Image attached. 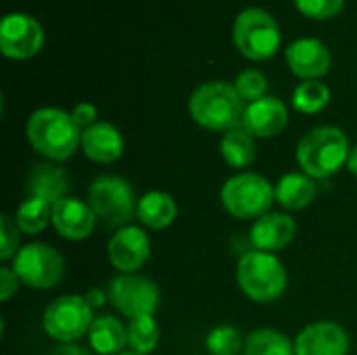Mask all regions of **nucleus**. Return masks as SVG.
Instances as JSON below:
<instances>
[{
	"mask_svg": "<svg viewBox=\"0 0 357 355\" xmlns=\"http://www.w3.org/2000/svg\"><path fill=\"white\" fill-rule=\"evenodd\" d=\"M25 134L31 149L54 163L71 159L82 146V130L71 113L56 107L33 111L27 119Z\"/></svg>",
	"mask_w": 357,
	"mask_h": 355,
	"instance_id": "f257e3e1",
	"label": "nucleus"
},
{
	"mask_svg": "<svg viewBox=\"0 0 357 355\" xmlns=\"http://www.w3.org/2000/svg\"><path fill=\"white\" fill-rule=\"evenodd\" d=\"M349 140L341 128L320 126L310 130L297 144V163L310 178H331L349 159Z\"/></svg>",
	"mask_w": 357,
	"mask_h": 355,
	"instance_id": "f03ea898",
	"label": "nucleus"
},
{
	"mask_svg": "<svg viewBox=\"0 0 357 355\" xmlns=\"http://www.w3.org/2000/svg\"><path fill=\"white\" fill-rule=\"evenodd\" d=\"M192 119L213 132H230L243 126L245 105L236 88L226 82L201 84L188 103Z\"/></svg>",
	"mask_w": 357,
	"mask_h": 355,
	"instance_id": "7ed1b4c3",
	"label": "nucleus"
},
{
	"mask_svg": "<svg viewBox=\"0 0 357 355\" xmlns=\"http://www.w3.org/2000/svg\"><path fill=\"white\" fill-rule=\"evenodd\" d=\"M236 280L241 291L257 303H272L287 291V268L274 255L266 251H249L238 259Z\"/></svg>",
	"mask_w": 357,
	"mask_h": 355,
	"instance_id": "20e7f679",
	"label": "nucleus"
},
{
	"mask_svg": "<svg viewBox=\"0 0 357 355\" xmlns=\"http://www.w3.org/2000/svg\"><path fill=\"white\" fill-rule=\"evenodd\" d=\"M276 201L274 184L253 172L234 174L222 186L224 209L238 220H259Z\"/></svg>",
	"mask_w": 357,
	"mask_h": 355,
	"instance_id": "39448f33",
	"label": "nucleus"
},
{
	"mask_svg": "<svg viewBox=\"0 0 357 355\" xmlns=\"http://www.w3.org/2000/svg\"><path fill=\"white\" fill-rule=\"evenodd\" d=\"M88 203L96 218L115 226L117 230L130 226V222L138 216V199L128 180L121 176H100L92 182L88 190Z\"/></svg>",
	"mask_w": 357,
	"mask_h": 355,
	"instance_id": "423d86ee",
	"label": "nucleus"
},
{
	"mask_svg": "<svg viewBox=\"0 0 357 355\" xmlns=\"http://www.w3.org/2000/svg\"><path fill=\"white\" fill-rule=\"evenodd\" d=\"M94 310L82 295H63L54 299L42 316L46 335L63 345H71L90 333Z\"/></svg>",
	"mask_w": 357,
	"mask_h": 355,
	"instance_id": "0eeeda50",
	"label": "nucleus"
},
{
	"mask_svg": "<svg viewBox=\"0 0 357 355\" xmlns=\"http://www.w3.org/2000/svg\"><path fill=\"white\" fill-rule=\"evenodd\" d=\"M13 272L23 285L38 291H48L59 287L65 278V259L50 245L27 243L15 255Z\"/></svg>",
	"mask_w": 357,
	"mask_h": 355,
	"instance_id": "6e6552de",
	"label": "nucleus"
},
{
	"mask_svg": "<svg viewBox=\"0 0 357 355\" xmlns=\"http://www.w3.org/2000/svg\"><path fill=\"white\" fill-rule=\"evenodd\" d=\"M234 44L253 61L270 59L280 46V29L270 13L264 8H247L234 21Z\"/></svg>",
	"mask_w": 357,
	"mask_h": 355,
	"instance_id": "1a4fd4ad",
	"label": "nucleus"
},
{
	"mask_svg": "<svg viewBox=\"0 0 357 355\" xmlns=\"http://www.w3.org/2000/svg\"><path fill=\"white\" fill-rule=\"evenodd\" d=\"M109 303L126 318L134 320L140 316H153L159 308L157 285L140 274H119L107 287Z\"/></svg>",
	"mask_w": 357,
	"mask_h": 355,
	"instance_id": "9d476101",
	"label": "nucleus"
},
{
	"mask_svg": "<svg viewBox=\"0 0 357 355\" xmlns=\"http://www.w3.org/2000/svg\"><path fill=\"white\" fill-rule=\"evenodd\" d=\"M44 44L40 23L23 13L6 15L0 23V48L10 59H29Z\"/></svg>",
	"mask_w": 357,
	"mask_h": 355,
	"instance_id": "9b49d317",
	"label": "nucleus"
},
{
	"mask_svg": "<svg viewBox=\"0 0 357 355\" xmlns=\"http://www.w3.org/2000/svg\"><path fill=\"white\" fill-rule=\"evenodd\" d=\"M151 257V241L138 226L119 228L109 241V262L119 274H136Z\"/></svg>",
	"mask_w": 357,
	"mask_h": 355,
	"instance_id": "f8f14e48",
	"label": "nucleus"
},
{
	"mask_svg": "<svg viewBox=\"0 0 357 355\" xmlns=\"http://www.w3.org/2000/svg\"><path fill=\"white\" fill-rule=\"evenodd\" d=\"M349 335L337 322L307 324L295 339V355H347Z\"/></svg>",
	"mask_w": 357,
	"mask_h": 355,
	"instance_id": "ddd939ff",
	"label": "nucleus"
},
{
	"mask_svg": "<svg viewBox=\"0 0 357 355\" xmlns=\"http://www.w3.org/2000/svg\"><path fill=\"white\" fill-rule=\"evenodd\" d=\"M52 226L67 241H86L96 228V213L90 203L67 197L52 205Z\"/></svg>",
	"mask_w": 357,
	"mask_h": 355,
	"instance_id": "4468645a",
	"label": "nucleus"
},
{
	"mask_svg": "<svg viewBox=\"0 0 357 355\" xmlns=\"http://www.w3.org/2000/svg\"><path fill=\"white\" fill-rule=\"evenodd\" d=\"M289 123V111L282 100L274 96H264L245 107L243 128L253 138H272L280 134Z\"/></svg>",
	"mask_w": 357,
	"mask_h": 355,
	"instance_id": "2eb2a0df",
	"label": "nucleus"
},
{
	"mask_svg": "<svg viewBox=\"0 0 357 355\" xmlns=\"http://www.w3.org/2000/svg\"><path fill=\"white\" fill-rule=\"evenodd\" d=\"M297 234V224L289 213L270 211L253 222L249 230V241L257 251L276 253L291 245Z\"/></svg>",
	"mask_w": 357,
	"mask_h": 355,
	"instance_id": "dca6fc26",
	"label": "nucleus"
},
{
	"mask_svg": "<svg viewBox=\"0 0 357 355\" xmlns=\"http://www.w3.org/2000/svg\"><path fill=\"white\" fill-rule=\"evenodd\" d=\"M287 61L299 77L318 80L328 73L331 69V52L328 48L316 38H301L289 44Z\"/></svg>",
	"mask_w": 357,
	"mask_h": 355,
	"instance_id": "f3484780",
	"label": "nucleus"
},
{
	"mask_svg": "<svg viewBox=\"0 0 357 355\" xmlns=\"http://www.w3.org/2000/svg\"><path fill=\"white\" fill-rule=\"evenodd\" d=\"M82 149L94 163H115L123 155V136L113 123L98 121L82 132Z\"/></svg>",
	"mask_w": 357,
	"mask_h": 355,
	"instance_id": "a211bd4d",
	"label": "nucleus"
},
{
	"mask_svg": "<svg viewBox=\"0 0 357 355\" xmlns=\"http://www.w3.org/2000/svg\"><path fill=\"white\" fill-rule=\"evenodd\" d=\"M69 184H71L69 174L54 161H46L31 169V174L27 178V192H29V197H38V199H44L50 205H54V203L67 199Z\"/></svg>",
	"mask_w": 357,
	"mask_h": 355,
	"instance_id": "6ab92c4d",
	"label": "nucleus"
},
{
	"mask_svg": "<svg viewBox=\"0 0 357 355\" xmlns=\"http://www.w3.org/2000/svg\"><path fill=\"white\" fill-rule=\"evenodd\" d=\"M276 201L291 211H299L305 209L314 203L316 195H318V186L314 182V178H310L307 174H284L278 182H276Z\"/></svg>",
	"mask_w": 357,
	"mask_h": 355,
	"instance_id": "aec40b11",
	"label": "nucleus"
},
{
	"mask_svg": "<svg viewBox=\"0 0 357 355\" xmlns=\"http://www.w3.org/2000/svg\"><path fill=\"white\" fill-rule=\"evenodd\" d=\"M178 216L176 199L163 190H151L138 201V220L151 230H163L174 224Z\"/></svg>",
	"mask_w": 357,
	"mask_h": 355,
	"instance_id": "412c9836",
	"label": "nucleus"
},
{
	"mask_svg": "<svg viewBox=\"0 0 357 355\" xmlns=\"http://www.w3.org/2000/svg\"><path fill=\"white\" fill-rule=\"evenodd\" d=\"M90 347L100 355H119L128 345V326L115 316L94 318L88 333Z\"/></svg>",
	"mask_w": 357,
	"mask_h": 355,
	"instance_id": "4be33fe9",
	"label": "nucleus"
},
{
	"mask_svg": "<svg viewBox=\"0 0 357 355\" xmlns=\"http://www.w3.org/2000/svg\"><path fill=\"white\" fill-rule=\"evenodd\" d=\"M220 151H222V157L224 161L234 167V169H245L249 167L253 161H255V142H253V136L241 126V128H234L230 132H226V136L222 138L220 142Z\"/></svg>",
	"mask_w": 357,
	"mask_h": 355,
	"instance_id": "5701e85b",
	"label": "nucleus"
},
{
	"mask_svg": "<svg viewBox=\"0 0 357 355\" xmlns=\"http://www.w3.org/2000/svg\"><path fill=\"white\" fill-rule=\"evenodd\" d=\"M15 222L19 226L21 232L25 234H38L42 232L48 224H52V205L44 199L38 197H27L17 213H15Z\"/></svg>",
	"mask_w": 357,
	"mask_h": 355,
	"instance_id": "b1692460",
	"label": "nucleus"
},
{
	"mask_svg": "<svg viewBox=\"0 0 357 355\" xmlns=\"http://www.w3.org/2000/svg\"><path fill=\"white\" fill-rule=\"evenodd\" d=\"M245 355H295V343L274 328L253 331L245 339Z\"/></svg>",
	"mask_w": 357,
	"mask_h": 355,
	"instance_id": "393cba45",
	"label": "nucleus"
},
{
	"mask_svg": "<svg viewBox=\"0 0 357 355\" xmlns=\"http://www.w3.org/2000/svg\"><path fill=\"white\" fill-rule=\"evenodd\" d=\"M161 331L153 316H140L128 324V347L140 355L153 354L159 345Z\"/></svg>",
	"mask_w": 357,
	"mask_h": 355,
	"instance_id": "a878e982",
	"label": "nucleus"
},
{
	"mask_svg": "<svg viewBox=\"0 0 357 355\" xmlns=\"http://www.w3.org/2000/svg\"><path fill=\"white\" fill-rule=\"evenodd\" d=\"M331 103V90L320 80H305L293 92V107L301 113H318Z\"/></svg>",
	"mask_w": 357,
	"mask_h": 355,
	"instance_id": "bb28decb",
	"label": "nucleus"
},
{
	"mask_svg": "<svg viewBox=\"0 0 357 355\" xmlns=\"http://www.w3.org/2000/svg\"><path fill=\"white\" fill-rule=\"evenodd\" d=\"M205 345L211 355H238L245 352V341L238 328L222 324L209 331Z\"/></svg>",
	"mask_w": 357,
	"mask_h": 355,
	"instance_id": "cd10ccee",
	"label": "nucleus"
},
{
	"mask_svg": "<svg viewBox=\"0 0 357 355\" xmlns=\"http://www.w3.org/2000/svg\"><path fill=\"white\" fill-rule=\"evenodd\" d=\"M234 88H236V92H238V96L243 100L255 103V100H259V98L266 96V92H268V80H266V75L261 71L247 69V71H243L236 77Z\"/></svg>",
	"mask_w": 357,
	"mask_h": 355,
	"instance_id": "c85d7f7f",
	"label": "nucleus"
},
{
	"mask_svg": "<svg viewBox=\"0 0 357 355\" xmlns=\"http://www.w3.org/2000/svg\"><path fill=\"white\" fill-rule=\"evenodd\" d=\"M19 226L15 222V218L10 216H2L0 218V239H2V249H0V259L8 262L15 259V255L19 253Z\"/></svg>",
	"mask_w": 357,
	"mask_h": 355,
	"instance_id": "c756f323",
	"label": "nucleus"
},
{
	"mask_svg": "<svg viewBox=\"0 0 357 355\" xmlns=\"http://www.w3.org/2000/svg\"><path fill=\"white\" fill-rule=\"evenodd\" d=\"M297 8L312 19H328L343 10L345 0H295Z\"/></svg>",
	"mask_w": 357,
	"mask_h": 355,
	"instance_id": "7c9ffc66",
	"label": "nucleus"
},
{
	"mask_svg": "<svg viewBox=\"0 0 357 355\" xmlns=\"http://www.w3.org/2000/svg\"><path fill=\"white\" fill-rule=\"evenodd\" d=\"M71 117H73V121L77 123V128H79L82 132L88 130V128H92L94 123H98V121H96L98 111H96V107L90 105V103H79V105L71 111Z\"/></svg>",
	"mask_w": 357,
	"mask_h": 355,
	"instance_id": "2f4dec72",
	"label": "nucleus"
},
{
	"mask_svg": "<svg viewBox=\"0 0 357 355\" xmlns=\"http://www.w3.org/2000/svg\"><path fill=\"white\" fill-rule=\"evenodd\" d=\"M19 285H21V280L17 278V274L13 272V268H2L0 270V299L4 303L10 301L17 295Z\"/></svg>",
	"mask_w": 357,
	"mask_h": 355,
	"instance_id": "473e14b6",
	"label": "nucleus"
},
{
	"mask_svg": "<svg viewBox=\"0 0 357 355\" xmlns=\"http://www.w3.org/2000/svg\"><path fill=\"white\" fill-rule=\"evenodd\" d=\"M84 297H86V301L90 303V308H92V310H94V308H102V305L109 301L107 291H100V289H90Z\"/></svg>",
	"mask_w": 357,
	"mask_h": 355,
	"instance_id": "72a5a7b5",
	"label": "nucleus"
},
{
	"mask_svg": "<svg viewBox=\"0 0 357 355\" xmlns=\"http://www.w3.org/2000/svg\"><path fill=\"white\" fill-rule=\"evenodd\" d=\"M50 355H90L86 349H82V347H77V345H61V347H56L54 352Z\"/></svg>",
	"mask_w": 357,
	"mask_h": 355,
	"instance_id": "f704fd0d",
	"label": "nucleus"
},
{
	"mask_svg": "<svg viewBox=\"0 0 357 355\" xmlns=\"http://www.w3.org/2000/svg\"><path fill=\"white\" fill-rule=\"evenodd\" d=\"M347 169L357 176V144L351 149V153H349V159H347Z\"/></svg>",
	"mask_w": 357,
	"mask_h": 355,
	"instance_id": "c9c22d12",
	"label": "nucleus"
},
{
	"mask_svg": "<svg viewBox=\"0 0 357 355\" xmlns=\"http://www.w3.org/2000/svg\"><path fill=\"white\" fill-rule=\"evenodd\" d=\"M119 355H140V354H136V352H121Z\"/></svg>",
	"mask_w": 357,
	"mask_h": 355,
	"instance_id": "e433bc0d",
	"label": "nucleus"
}]
</instances>
